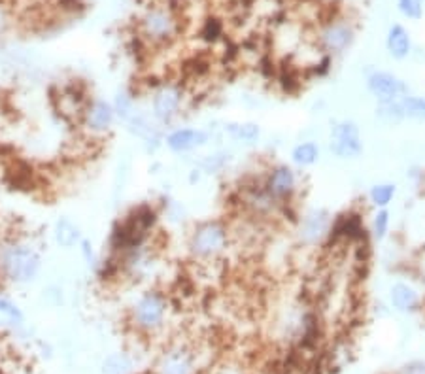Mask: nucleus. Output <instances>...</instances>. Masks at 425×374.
Listing matches in <instances>:
<instances>
[{
    "label": "nucleus",
    "mask_w": 425,
    "mask_h": 374,
    "mask_svg": "<svg viewBox=\"0 0 425 374\" xmlns=\"http://www.w3.org/2000/svg\"><path fill=\"white\" fill-rule=\"evenodd\" d=\"M83 239L80 227L72 222L71 217H59L53 225V240L55 244L63 249H72L74 246L80 244Z\"/></svg>",
    "instance_id": "nucleus-20"
},
{
    "label": "nucleus",
    "mask_w": 425,
    "mask_h": 374,
    "mask_svg": "<svg viewBox=\"0 0 425 374\" xmlns=\"http://www.w3.org/2000/svg\"><path fill=\"white\" fill-rule=\"evenodd\" d=\"M136 33L138 40L145 46L153 48L170 46L182 33V14L173 10L167 2L145 6V10L136 21Z\"/></svg>",
    "instance_id": "nucleus-2"
},
{
    "label": "nucleus",
    "mask_w": 425,
    "mask_h": 374,
    "mask_svg": "<svg viewBox=\"0 0 425 374\" xmlns=\"http://www.w3.org/2000/svg\"><path fill=\"white\" fill-rule=\"evenodd\" d=\"M195 353L191 348L178 344L167 348L159 355L155 365V374H193Z\"/></svg>",
    "instance_id": "nucleus-14"
},
{
    "label": "nucleus",
    "mask_w": 425,
    "mask_h": 374,
    "mask_svg": "<svg viewBox=\"0 0 425 374\" xmlns=\"http://www.w3.org/2000/svg\"><path fill=\"white\" fill-rule=\"evenodd\" d=\"M424 2L425 0H397V8L401 16L410 21H420L424 17Z\"/></svg>",
    "instance_id": "nucleus-29"
},
{
    "label": "nucleus",
    "mask_w": 425,
    "mask_h": 374,
    "mask_svg": "<svg viewBox=\"0 0 425 374\" xmlns=\"http://www.w3.org/2000/svg\"><path fill=\"white\" fill-rule=\"evenodd\" d=\"M261 184L282 207H291L295 202V197L299 195L301 176L291 163H275L267 168V172L261 178Z\"/></svg>",
    "instance_id": "nucleus-7"
},
{
    "label": "nucleus",
    "mask_w": 425,
    "mask_h": 374,
    "mask_svg": "<svg viewBox=\"0 0 425 374\" xmlns=\"http://www.w3.org/2000/svg\"><path fill=\"white\" fill-rule=\"evenodd\" d=\"M365 87L377 103L401 100L403 97L410 95L409 82H404L403 78H399L393 72L380 71V68H372V71L367 72Z\"/></svg>",
    "instance_id": "nucleus-12"
},
{
    "label": "nucleus",
    "mask_w": 425,
    "mask_h": 374,
    "mask_svg": "<svg viewBox=\"0 0 425 374\" xmlns=\"http://www.w3.org/2000/svg\"><path fill=\"white\" fill-rule=\"evenodd\" d=\"M221 130L229 140L244 144V146H255L263 135L261 125L255 121H227L223 123Z\"/></svg>",
    "instance_id": "nucleus-17"
},
{
    "label": "nucleus",
    "mask_w": 425,
    "mask_h": 374,
    "mask_svg": "<svg viewBox=\"0 0 425 374\" xmlns=\"http://www.w3.org/2000/svg\"><path fill=\"white\" fill-rule=\"evenodd\" d=\"M42 254L33 240L25 237H6L0 240V282L29 286L42 272Z\"/></svg>",
    "instance_id": "nucleus-1"
},
{
    "label": "nucleus",
    "mask_w": 425,
    "mask_h": 374,
    "mask_svg": "<svg viewBox=\"0 0 425 374\" xmlns=\"http://www.w3.org/2000/svg\"><path fill=\"white\" fill-rule=\"evenodd\" d=\"M414 49L412 36H410L409 28L404 27L403 23H393L389 25L388 34H386V51L393 61H404L409 59Z\"/></svg>",
    "instance_id": "nucleus-16"
},
{
    "label": "nucleus",
    "mask_w": 425,
    "mask_h": 374,
    "mask_svg": "<svg viewBox=\"0 0 425 374\" xmlns=\"http://www.w3.org/2000/svg\"><path fill=\"white\" fill-rule=\"evenodd\" d=\"M329 152L340 161H354L365 152V142L359 125L352 120H339L331 123L329 130Z\"/></svg>",
    "instance_id": "nucleus-8"
},
{
    "label": "nucleus",
    "mask_w": 425,
    "mask_h": 374,
    "mask_svg": "<svg viewBox=\"0 0 425 374\" xmlns=\"http://www.w3.org/2000/svg\"><path fill=\"white\" fill-rule=\"evenodd\" d=\"M223 36H225V25H223L220 17H206L203 21V27H200V38L208 43H215L223 40Z\"/></svg>",
    "instance_id": "nucleus-28"
},
{
    "label": "nucleus",
    "mask_w": 425,
    "mask_h": 374,
    "mask_svg": "<svg viewBox=\"0 0 425 374\" xmlns=\"http://www.w3.org/2000/svg\"><path fill=\"white\" fill-rule=\"evenodd\" d=\"M401 108H403L404 121H418L425 123V97L420 95H406L401 98Z\"/></svg>",
    "instance_id": "nucleus-26"
},
{
    "label": "nucleus",
    "mask_w": 425,
    "mask_h": 374,
    "mask_svg": "<svg viewBox=\"0 0 425 374\" xmlns=\"http://www.w3.org/2000/svg\"><path fill=\"white\" fill-rule=\"evenodd\" d=\"M319 157H322V147L316 140H302L297 142L295 146L291 147L290 159L291 165L297 170H307L312 168L314 165H318Z\"/></svg>",
    "instance_id": "nucleus-18"
},
{
    "label": "nucleus",
    "mask_w": 425,
    "mask_h": 374,
    "mask_svg": "<svg viewBox=\"0 0 425 374\" xmlns=\"http://www.w3.org/2000/svg\"><path fill=\"white\" fill-rule=\"evenodd\" d=\"M212 140V133L200 127H173L163 136V146L174 155L199 152Z\"/></svg>",
    "instance_id": "nucleus-13"
},
{
    "label": "nucleus",
    "mask_w": 425,
    "mask_h": 374,
    "mask_svg": "<svg viewBox=\"0 0 425 374\" xmlns=\"http://www.w3.org/2000/svg\"><path fill=\"white\" fill-rule=\"evenodd\" d=\"M25 327L21 306L6 295H0V331H19Z\"/></svg>",
    "instance_id": "nucleus-19"
},
{
    "label": "nucleus",
    "mask_w": 425,
    "mask_h": 374,
    "mask_svg": "<svg viewBox=\"0 0 425 374\" xmlns=\"http://www.w3.org/2000/svg\"><path fill=\"white\" fill-rule=\"evenodd\" d=\"M355 27L350 19L340 16H333L322 21L318 33H316V43L319 51L329 57L346 53L355 42Z\"/></svg>",
    "instance_id": "nucleus-6"
},
{
    "label": "nucleus",
    "mask_w": 425,
    "mask_h": 374,
    "mask_svg": "<svg viewBox=\"0 0 425 374\" xmlns=\"http://www.w3.org/2000/svg\"><path fill=\"white\" fill-rule=\"evenodd\" d=\"M399 374H425V363H421V361L406 363L403 369L399 370Z\"/></svg>",
    "instance_id": "nucleus-31"
},
{
    "label": "nucleus",
    "mask_w": 425,
    "mask_h": 374,
    "mask_svg": "<svg viewBox=\"0 0 425 374\" xmlns=\"http://www.w3.org/2000/svg\"><path fill=\"white\" fill-rule=\"evenodd\" d=\"M395 195H397V185L391 184V182H380L369 189L367 199L374 207V210H378V208H389Z\"/></svg>",
    "instance_id": "nucleus-22"
},
{
    "label": "nucleus",
    "mask_w": 425,
    "mask_h": 374,
    "mask_svg": "<svg viewBox=\"0 0 425 374\" xmlns=\"http://www.w3.org/2000/svg\"><path fill=\"white\" fill-rule=\"evenodd\" d=\"M170 316V301L167 293L148 288L130 303L129 323L138 335L153 336L165 329Z\"/></svg>",
    "instance_id": "nucleus-4"
},
{
    "label": "nucleus",
    "mask_w": 425,
    "mask_h": 374,
    "mask_svg": "<svg viewBox=\"0 0 425 374\" xmlns=\"http://www.w3.org/2000/svg\"><path fill=\"white\" fill-rule=\"evenodd\" d=\"M185 89L176 82H161L153 87L150 97V115L159 127H170L183 114L185 108Z\"/></svg>",
    "instance_id": "nucleus-5"
},
{
    "label": "nucleus",
    "mask_w": 425,
    "mask_h": 374,
    "mask_svg": "<svg viewBox=\"0 0 425 374\" xmlns=\"http://www.w3.org/2000/svg\"><path fill=\"white\" fill-rule=\"evenodd\" d=\"M231 246V229L221 219L195 223L188 237L189 257L197 263H217Z\"/></svg>",
    "instance_id": "nucleus-3"
},
{
    "label": "nucleus",
    "mask_w": 425,
    "mask_h": 374,
    "mask_svg": "<svg viewBox=\"0 0 425 374\" xmlns=\"http://www.w3.org/2000/svg\"><path fill=\"white\" fill-rule=\"evenodd\" d=\"M130 370H133V359L129 358V353H110L103 361V374H130Z\"/></svg>",
    "instance_id": "nucleus-27"
},
{
    "label": "nucleus",
    "mask_w": 425,
    "mask_h": 374,
    "mask_svg": "<svg viewBox=\"0 0 425 374\" xmlns=\"http://www.w3.org/2000/svg\"><path fill=\"white\" fill-rule=\"evenodd\" d=\"M388 303L395 312L401 314H414L421 308V295L412 284L399 280L389 286Z\"/></svg>",
    "instance_id": "nucleus-15"
},
{
    "label": "nucleus",
    "mask_w": 425,
    "mask_h": 374,
    "mask_svg": "<svg viewBox=\"0 0 425 374\" xmlns=\"http://www.w3.org/2000/svg\"><path fill=\"white\" fill-rule=\"evenodd\" d=\"M389 231H391V212H389V208L374 210L371 219V231H369L372 240L374 242H384L389 237Z\"/></svg>",
    "instance_id": "nucleus-24"
},
{
    "label": "nucleus",
    "mask_w": 425,
    "mask_h": 374,
    "mask_svg": "<svg viewBox=\"0 0 425 374\" xmlns=\"http://www.w3.org/2000/svg\"><path fill=\"white\" fill-rule=\"evenodd\" d=\"M112 106L119 123L125 125L129 123V121L140 112L138 103H136V95L130 91V89H119V91L116 93V97H113Z\"/></svg>",
    "instance_id": "nucleus-21"
},
{
    "label": "nucleus",
    "mask_w": 425,
    "mask_h": 374,
    "mask_svg": "<svg viewBox=\"0 0 425 374\" xmlns=\"http://www.w3.org/2000/svg\"><path fill=\"white\" fill-rule=\"evenodd\" d=\"M232 161V153L227 152V150H217V152H212L210 155H205L197 163V168H199L203 174H220L223 172L229 163Z\"/></svg>",
    "instance_id": "nucleus-23"
},
{
    "label": "nucleus",
    "mask_w": 425,
    "mask_h": 374,
    "mask_svg": "<svg viewBox=\"0 0 425 374\" xmlns=\"http://www.w3.org/2000/svg\"><path fill=\"white\" fill-rule=\"evenodd\" d=\"M80 127L89 138H104L113 130V125L118 123L116 112H113L112 100L101 97H91L87 100L86 108L81 112Z\"/></svg>",
    "instance_id": "nucleus-10"
},
{
    "label": "nucleus",
    "mask_w": 425,
    "mask_h": 374,
    "mask_svg": "<svg viewBox=\"0 0 425 374\" xmlns=\"http://www.w3.org/2000/svg\"><path fill=\"white\" fill-rule=\"evenodd\" d=\"M238 199H240L242 210L246 212L250 217L259 219V222L276 219V217H280L282 214L287 212V207H282L275 197L269 195V191L265 189L261 180L242 185Z\"/></svg>",
    "instance_id": "nucleus-9"
},
{
    "label": "nucleus",
    "mask_w": 425,
    "mask_h": 374,
    "mask_svg": "<svg viewBox=\"0 0 425 374\" xmlns=\"http://www.w3.org/2000/svg\"><path fill=\"white\" fill-rule=\"evenodd\" d=\"M8 25H10V16H8V10H6V6L0 2V38L4 36Z\"/></svg>",
    "instance_id": "nucleus-32"
},
{
    "label": "nucleus",
    "mask_w": 425,
    "mask_h": 374,
    "mask_svg": "<svg viewBox=\"0 0 425 374\" xmlns=\"http://www.w3.org/2000/svg\"><path fill=\"white\" fill-rule=\"evenodd\" d=\"M78 248H80V254L81 257H83V261H86V265L91 269V271H97L98 269V255L97 251H95V246H93V242L89 239H83L80 240V244H78Z\"/></svg>",
    "instance_id": "nucleus-30"
},
{
    "label": "nucleus",
    "mask_w": 425,
    "mask_h": 374,
    "mask_svg": "<svg viewBox=\"0 0 425 374\" xmlns=\"http://www.w3.org/2000/svg\"><path fill=\"white\" fill-rule=\"evenodd\" d=\"M374 115L378 121L386 125H399L404 121L403 108H401V100H384L377 103L374 106Z\"/></svg>",
    "instance_id": "nucleus-25"
},
{
    "label": "nucleus",
    "mask_w": 425,
    "mask_h": 374,
    "mask_svg": "<svg viewBox=\"0 0 425 374\" xmlns=\"http://www.w3.org/2000/svg\"><path fill=\"white\" fill-rule=\"evenodd\" d=\"M297 240L304 248L323 246L329 239L333 216L327 208H310L297 217Z\"/></svg>",
    "instance_id": "nucleus-11"
}]
</instances>
